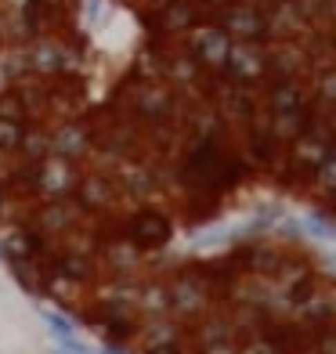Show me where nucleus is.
Instances as JSON below:
<instances>
[{"label": "nucleus", "mask_w": 336, "mask_h": 354, "mask_svg": "<svg viewBox=\"0 0 336 354\" xmlns=\"http://www.w3.org/2000/svg\"><path fill=\"white\" fill-rule=\"evenodd\" d=\"M333 29L336 0H0V261L69 318L163 286L196 326L221 232L239 293L279 282L304 322L333 293Z\"/></svg>", "instance_id": "nucleus-1"}, {"label": "nucleus", "mask_w": 336, "mask_h": 354, "mask_svg": "<svg viewBox=\"0 0 336 354\" xmlns=\"http://www.w3.org/2000/svg\"><path fill=\"white\" fill-rule=\"evenodd\" d=\"M134 354H188V347H178V344H152V347H141Z\"/></svg>", "instance_id": "nucleus-2"}, {"label": "nucleus", "mask_w": 336, "mask_h": 354, "mask_svg": "<svg viewBox=\"0 0 336 354\" xmlns=\"http://www.w3.org/2000/svg\"><path fill=\"white\" fill-rule=\"evenodd\" d=\"M188 354H192V351H188Z\"/></svg>", "instance_id": "nucleus-3"}]
</instances>
